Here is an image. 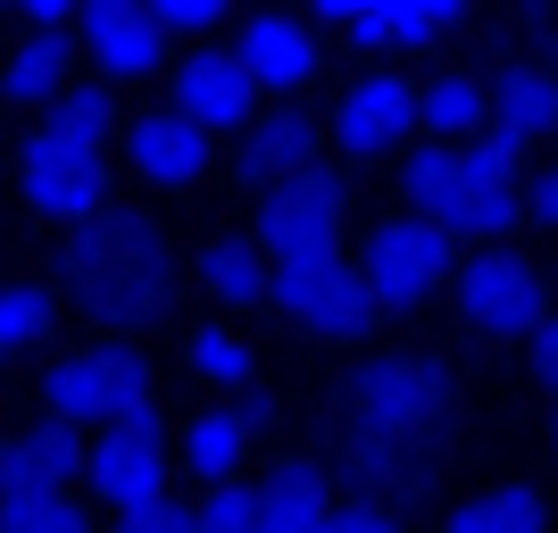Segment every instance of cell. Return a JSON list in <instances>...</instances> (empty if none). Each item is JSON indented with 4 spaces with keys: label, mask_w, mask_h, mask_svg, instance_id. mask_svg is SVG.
Here are the masks:
<instances>
[{
    "label": "cell",
    "mask_w": 558,
    "mask_h": 533,
    "mask_svg": "<svg viewBox=\"0 0 558 533\" xmlns=\"http://www.w3.org/2000/svg\"><path fill=\"white\" fill-rule=\"evenodd\" d=\"M459 17H466V0H375L350 34L375 50H425V43H442Z\"/></svg>",
    "instance_id": "cell-22"
},
{
    "label": "cell",
    "mask_w": 558,
    "mask_h": 533,
    "mask_svg": "<svg viewBox=\"0 0 558 533\" xmlns=\"http://www.w3.org/2000/svg\"><path fill=\"white\" fill-rule=\"evenodd\" d=\"M534 384H542V392L558 400V308H550V317L534 325Z\"/></svg>",
    "instance_id": "cell-35"
},
{
    "label": "cell",
    "mask_w": 558,
    "mask_h": 533,
    "mask_svg": "<svg viewBox=\"0 0 558 533\" xmlns=\"http://www.w3.org/2000/svg\"><path fill=\"white\" fill-rule=\"evenodd\" d=\"M201 283H209L226 308H258V301H267V283H276V267H267V251H258V242L217 233L209 251H201Z\"/></svg>",
    "instance_id": "cell-24"
},
{
    "label": "cell",
    "mask_w": 558,
    "mask_h": 533,
    "mask_svg": "<svg viewBox=\"0 0 558 533\" xmlns=\"http://www.w3.org/2000/svg\"><path fill=\"white\" fill-rule=\"evenodd\" d=\"M125 159H134L142 184L184 192V184H201V175H209V134H201V125L167 100V109H150V117H134V125H125Z\"/></svg>",
    "instance_id": "cell-16"
},
{
    "label": "cell",
    "mask_w": 558,
    "mask_h": 533,
    "mask_svg": "<svg viewBox=\"0 0 558 533\" xmlns=\"http://www.w3.org/2000/svg\"><path fill=\"white\" fill-rule=\"evenodd\" d=\"M68 68H75V43H68V34H34V25H25V43L0 59V93L17 100V109H34V100L50 109V100L68 93Z\"/></svg>",
    "instance_id": "cell-23"
},
{
    "label": "cell",
    "mask_w": 558,
    "mask_h": 533,
    "mask_svg": "<svg viewBox=\"0 0 558 533\" xmlns=\"http://www.w3.org/2000/svg\"><path fill=\"white\" fill-rule=\"evenodd\" d=\"M525 217H534V226H558V159L525 184Z\"/></svg>",
    "instance_id": "cell-37"
},
{
    "label": "cell",
    "mask_w": 558,
    "mask_h": 533,
    "mask_svg": "<svg viewBox=\"0 0 558 533\" xmlns=\"http://www.w3.org/2000/svg\"><path fill=\"white\" fill-rule=\"evenodd\" d=\"M326 533H409V525H400L392 500H333Z\"/></svg>",
    "instance_id": "cell-32"
},
{
    "label": "cell",
    "mask_w": 558,
    "mask_h": 533,
    "mask_svg": "<svg viewBox=\"0 0 558 533\" xmlns=\"http://www.w3.org/2000/svg\"><path fill=\"white\" fill-rule=\"evenodd\" d=\"M317 142H326V125L301 109V100H283V109H258V125L242 134V150H233V175L258 192L292 184V175H308L317 167Z\"/></svg>",
    "instance_id": "cell-15"
},
{
    "label": "cell",
    "mask_w": 558,
    "mask_h": 533,
    "mask_svg": "<svg viewBox=\"0 0 558 533\" xmlns=\"http://www.w3.org/2000/svg\"><path fill=\"white\" fill-rule=\"evenodd\" d=\"M301 9H308V25H359L375 0H301Z\"/></svg>",
    "instance_id": "cell-38"
},
{
    "label": "cell",
    "mask_w": 558,
    "mask_h": 533,
    "mask_svg": "<svg viewBox=\"0 0 558 533\" xmlns=\"http://www.w3.org/2000/svg\"><path fill=\"white\" fill-rule=\"evenodd\" d=\"M43 125H50V134H68V142H84V150H109V134H117V93H109V84H68V93L50 100Z\"/></svg>",
    "instance_id": "cell-28"
},
{
    "label": "cell",
    "mask_w": 558,
    "mask_h": 533,
    "mask_svg": "<svg viewBox=\"0 0 558 533\" xmlns=\"http://www.w3.org/2000/svg\"><path fill=\"white\" fill-rule=\"evenodd\" d=\"M333 142H342V159H392L400 150V134H417V84L409 75H392V68H375V75H359L342 100H333V125H326Z\"/></svg>",
    "instance_id": "cell-11"
},
{
    "label": "cell",
    "mask_w": 558,
    "mask_h": 533,
    "mask_svg": "<svg viewBox=\"0 0 558 533\" xmlns=\"http://www.w3.org/2000/svg\"><path fill=\"white\" fill-rule=\"evenodd\" d=\"M417 125H425L434 142L484 134V125H492V84H475V75H442V84H417Z\"/></svg>",
    "instance_id": "cell-25"
},
{
    "label": "cell",
    "mask_w": 558,
    "mask_h": 533,
    "mask_svg": "<svg viewBox=\"0 0 558 533\" xmlns=\"http://www.w3.org/2000/svg\"><path fill=\"white\" fill-rule=\"evenodd\" d=\"M350 425L359 434H400V441H434L450 417V367L425 350H384L342 384Z\"/></svg>",
    "instance_id": "cell-4"
},
{
    "label": "cell",
    "mask_w": 558,
    "mask_h": 533,
    "mask_svg": "<svg viewBox=\"0 0 558 533\" xmlns=\"http://www.w3.org/2000/svg\"><path fill=\"white\" fill-rule=\"evenodd\" d=\"M59 283L75 292V308L100 325V334H142L159 325L175 301V242L142 209H100L68 233L59 251Z\"/></svg>",
    "instance_id": "cell-1"
},
{
    "label": "cell",
    "mask_w": 558,
    "mask_h": 533,
    "mask_svg": "<svg viewBox=\"0 0 558 533\" xmlns=\"http://www.w3.org/2000/svg\"><path fill=\"white\" fill-rule=\"evenodd\" d=\"M17 17L34 34H68V17H84V0H17Z\"/></svg>",
    "instance_id": "cell-36"
},
{
    "label": "cell",
    "mask_w": 558,
    "mask_h": 533,
    "mask_svg": "<svg viewBox=\"0 0 558 533\" xmlns=\"http://www.w3.org/2000/svg\"><path fill=\"white\" fill-rule=\"evenodd\" d=\"M0 533H93V509L75 492H9L0 500Z\"/></svg>",
    "instance_id": "cell-30"
},
{
    "label": "cell",
    "mask_w": 558,
    "mask_h": 533,
    "mask_svg": "<svg viewBox=\"0 0 558 533\" xmlns=\"http://www.w3.org/2000/svg\"><path fill=\"white\" fill-rule=\"evenodd\" d=\"M267 308H283V317L301 325V334H317V342H359L384 308H375L367 276L359 267H342V258H301V267H276V283H267Z\"/></svg>",
    "instance_id": "cell-9"
},
{
    "label": "cell",
    "mask_w": 558,
    "mask_h": 533,
    "mask_svg": "<svg viewBox=\"0 0 558 533\" xmlns=\"http://www.w3.org/2000/svg\"><path fill=\"white\" fill-rule=\"evenodd\" d=\"M233 59H242V75H251L258 93H308V84L326 75V43H317V25L283 17V9H267V17L242 25Z\"/></svg>",
    "instance_id": "cell-13"
},
{
    "label": "cell",
    "mask_w": 558,
    "mask_h": 533,
    "mask_svg": "<svg viewBox=\"0 0 558 533\" xmlns=\"http://www.w3.org/2000/svg\"><path fill=\"white\" fill-rule=\"evenodd\" d=\"M84 484H93L117 517L159 509V500H167V434H159V417H150V425H109V434H93Z\"/></svg>",
    "instance_id": "cell-10"
},
{
    "label": "cell",
    "mask_w": 558,
    "mask_h": 533,
    "mask_svg": "<svg viewBox=\"0 0 558 533\" xmlns=\"http://www.w3.org/2000/svg\"><path fill=\"white\" fill-rule=\"evenodd\" d=\"M50 334H59V301H50L43 283H9V276H0V359L43 350Z\"/></svg>",
    "instance_id": "cell-27"
},
{
    "label": "cell",
    "mask_w": 558,
    "mask_h": 533,
    "mask_svg": "<svg viewBox=\"0 0 558 533\" xmlns=\"http://www.w3.org/2000/svg\"><path fill=\"white\" fill-rule=\"evenodd\" d=\"M450 533H550V509L534 484H492L450 509Z\"/></svg>",
    "instance_id": "cell-26"
},
{
    "label": "cell",
    "mask_w": 558,
    "mask_h": 533,
    "mask_svg": "<svg viewBox=\"0 0 558 533\" xmlns=\"http://www.w3.org/2000/svg\"><path fill=\"white\" fill-rule=\"evenodd\" d=\"M342 226H350V184L308 167V175H292L258 201L251 242L267 251V267H301V258H342Z\"/></svg>",
    "instance_id": "cell-6"
},
{
    "label": "cell",
    "mask_w": 558,
    "mask_h": 533,
    "mask_svg": "<svg viewBox=\"0 0 558 533\" xmlns=\"http://www.w3.org/2000/svg\"><path fill=\"white\" fill-rule=\"evenodd\" d=\"M550 450H558V417H550Z\"/></svg>",
    "instance_id": "cell-39"
},
{
    "label": "cell",
    "mask_w": 558,
    "mask_h": 533,
    "mask_svg": "<svg viewBox=\"0 0 558 533\" xmlns=\"http://www.w3.org/2000/svg\"><path fill=\"white\" fill-rule=\"evenodd\" d=\"M450 292H459L466 334H484V342H534V325L550 317V283L517 242H492V251L459 258Z\"/></svg>",
    "instance_id": "cell-5"
},
{
    "label": "cell",
    "mask_w": 558,
    "mask_h": 533,
    "mask_svg": "<svg viewBox=\"0 0 558 533\" xmlns=\"http://www.w3.org/2000/svg\"><path fill=\"white\" fill-rule=\"evenodd\" d=\"M17 192H25V209L50 217V226H84V217L109 209V159L68 134H50V125H34L17 142Z\"/></svg>",
    "instance_id": "cell-8"
},
{
    "label": "cell",
    "mask_w": 558,
    "mask_h": 533,
    "mask_svg": "<svg viewBox=\"0 0 558 533\" xmlns=\"http://www.w3.org/2000/svg\"><path fill=\"white\" fill-rule=\"evenodd\" d=\"M43 417L75 425V434H109V425H150L159 417V384L142 367V350L125 342H93V350H68L43 367Z\"/></svg>",
    "instance_id": "cell-3"
},
{
    "label": "cell",
    "mask_w": 558,
    "mask_h": 533,
    "mask_svg": "<svg viewBox=\"0 0 558 533\" xmlns=\"http://www.w3.org/2000/svg\"><path fill=\"white\" fill-rule=\"evenodd\" d=\"M375 308H425L459 276V233H442L434 217H392V226L367 233V258H359Z\"/></svg>",
    "instance_id": "cell-7"
},
{
    "label": "cell",
    "mask_w": 558,
    "mask_h": 533,
    "mask_svg": "<svg viewBox=\"0 0 558 533\" xmlns=\"http://www.w3.org/2000/svg\"><path fill=\"white\" fill-rule=\"evenodd\" d=\"M117 533H192V509L167 492L159 509H142V517H117Z\"/></svg>",
    "instance_id": "cell-34"
},
{
    "label": "cell",
    "mask_w": 558,
    "mask_h": 533,
    "mask_svg": "<svg viewBox=\"0 0 558 533\" xmlns=\"http://www.w3.org/2000/svg\"><path fill=\"white\" fill-rule=\"evenodd\" d=\"M492 142H509V150H534V142L558 134V75L550 68H509L492 84Z\"/></svg>",
    "instance_id": "cell-18"
},
{
    "label": "cell",
    "mask_w": 558,
    "mask_h": 533,
    "mask_svg": "<svg viewBox=\"0 0 558 533\" xmlns=\"http://www.w3.org/2000/svg\"><path fill=\"white\" fill-rule=\"evenodd\" d=\"M267 409H233V400H217V409H201V417L184 425V467L201 475V484H233V467L251 459V434Z\"/></svg>",
    "instance_id": "cell-20"
},
{
    "label": "cell",
    "mask_w": 558,
    "mask_h": 533,
    "mask_svg": "<svg viewBox=\"0 0 558 533\" xmlns=\"http://www.w3.org/2000/svg\"><path fill=\"white\" fill-rule=\"evenodd\" d=\"M84 9H93V0H84Z\"/></svg>",
    "instance_id": "cell-41"
},
{
    "label": "cell",
    "mask_w": 558,
    "mask_h": 533,
    "mask_svg": "<svg viewBox=\"0 0 558 533\" xmlns=\"http://www.w3.org/2000/svg\"><path fill=\"white\" fill-rule=\"evenodd\" d=\"M184 359H192V375H201V384H217V392H242V384H251V375H258L251 342H242L233 325H192Z\"/></svg>",
    "instance_id": "cell-29"
},
{
    "label": "cell",
    "mask_w": 558,
    "mask_h": 533,
    "mask_svg": "<svg viewBox=\"0 0 558 533\" xmlns=\"http://www.w3.org/2000/svg\"><path fill=\"white\" fill-rule=\"evenodd\" d=\"M251 500H258V533H326L333 517V484L317 459H283Z\"/></svg>",
    "instance_id": "cell-19"
},
{
    "label": "cell",
    "mask_w": 558,
    "mask_h": 533,
    "mask_svg": "<svg viewBox=\"0 0 558 533\" xmlns=\"http://www.w3.org/2000/svg\"><path fill=\"white\" fill-rule=\"evenodd\" d=\"M434 450H442V434L434 441H400V434H359L350 425L342 434V475L359 484V500H409V492H425V475H434Z\"/></svg>",
    "instance_id": "cell-17"
},
{
    "label": "cell",
    "mask_w": 558,
    "mask_h": 533,
    "mask_svg": "<svg viewBox=\"0 0 558 533\" xmlns=\"http://www.w3.org/2000/svg\"><path fill=\"white\" fill-rule=\"evenodd\" d=\"M0 9H17V0H0Z\"/></svg>",
    "instance_id": "cell-40"
},
{
    "label": "cell",
    "mask_w": 558,
    "mask_h": 533,
    "mask_svg": "<svg viewBox=\"0 0 558 533\" xmlns=\"http://www.w3.org/2000/svg\"><path fill=\"white\" fill-rule=\"evenodd\" d=\"M75 25H84V50L109 84H142L167 68V25L150 17V0H93Z\"/></svg>",
    "instance_id": "cell-12"
},
{
    "label": "cell",
    "mask_w": 558,
    "mask_h": 533,
    "mask_svg": "<svg viewBox=\"0 0 558 533\" xmlns=\"http://www.w3.org/2000/svg\"><path fill=\"white\" fill-rule=\"evenodd\" d=\"M226 9H233V0H150V17H159L167 34H209Z\"/></svg>",
    "instance_id": "cell-33"
},
{
    "label": "cell",
    "mask_w": 558,
    "mask_h": 533,
    "mask_svg": "<svg viewBox=\"0 0 558 533\" xmlns=\"http://www.w3.org/2000/svg\"><path fill=\"white\" fill-rule=\"evenodd\" d=\"M175 109L201 125V134H251L258 125V84L242 75L233 50H192L175 68Z\"/></svg>",
    "instance_id": "cell-14"
},
{
    "label": "cell",
    "mask_w": 558,
    "mask_h": 533,
    "mask_svg": "<svg viewBox=\"0 0 558 533\" xmlns=\"http://www.w3.org/2000/svg\"><path fill=\"white\" fill-rule=\"evenodd\" d=\"M9 459H17V492H68L84 475V459H93V441L75 434V425L43 417V425H25V434H9Z\"/></svg>",
    "instance_id": "cell-21"
},
{
    "label": "cell",
    "mask_w": 558,
    "mask_h": 533,
    "mask_svg": "<svg viewBox=\"0 0 558 533\" xmlns=\"http://www.w3.org/2000/svg\"><path fill=\"white\" fill-rule=\"evenodd\" d=\"M192 533H258V500L242 484H209V500L192 509Z\"/></svg>",
    "instance_id": "cell-31"
},
{
    "label": "cell",
    "mask_w": 558,
    "mask_h": 533,
    "mask_svg": "<svg viewBox=\"0 0 558 533\" xmlns=\"http://www.w3.org/2000/svg\"><path fill=\"white\" fill-rule=\"evenodd\" d=\"M400 192H409V217H434L459 242H509L525 226V150L509 142H425L400 167Z\"/></svg>",
    "instance_id": "cell-2"
}]
</instances>
